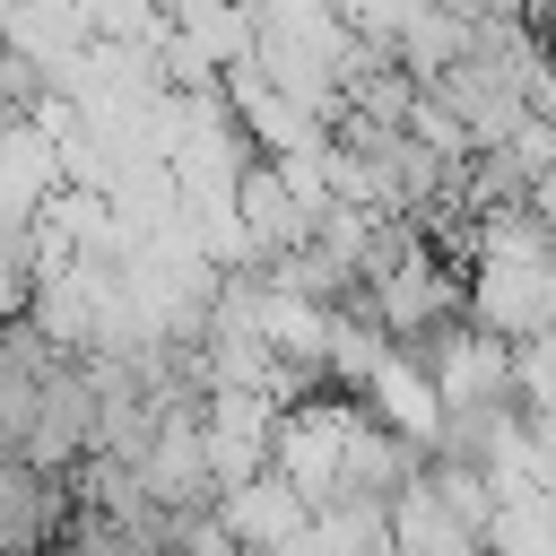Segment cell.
<instances>
[{
	"mask_svg": "<svg viewBox=\"0 0 556 556\" xmlns=\"http://www.w3.org/2000/svg\"><path fill=\"white\" fill-rule=\"evenodd\" d=\"M70 504H78V478H52V469L0 452V556H52Z\"/></svg>",
	"mask_w": 556,
	"mask_h": 556,
	"instance_id": "1",
	"label": "cell"
}]
</instances>
